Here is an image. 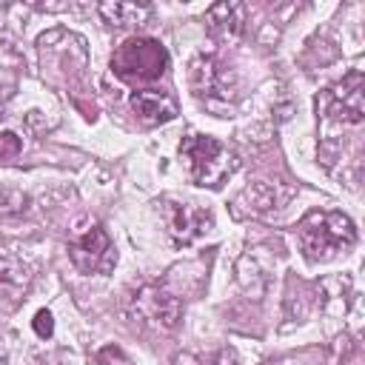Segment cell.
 Instances as JSON below:
<instances>
[{
    "label": "cell",
    "mask_w": 365,
    "mask_h": 365,
    "mask_svg": "<svg viewBox=\"0 0 365 365\" xmlns=\"http://www.w3.org/2000/svg\"><path fill=\"white\" fill-rule=\"evenodd\" d=\"M182 157L188 160V168H191V177L194 182L200 185H220L228 171H231V154L228 148L214 140V137H205V134H188L180 145Z\"/></svg>",
    "instance_id": "4"
},
{
    "label": "cell",
    "mask_w": 365,
    "mask_h": 365,
    "mask_svg": "<svg viewBox=\"0 0 365 365\" xmlns=\"http://www.w3.org/2000/svg\"><path fill=\"white\" fill-rule=\"evenodd\" d=\"M131 108L143 125H163L177 117V103L171 94L157 88H137L131 94Z\"/></svg>",
    "instance_id": "9"
},
{
    "label": "cell",
    "mask_w": 365,
    "mask_h": 365,
    "mask_svg": "<svg viewBox=\"0 0 365 365\" xmlns=\"http://www.w3.org/2000/svg\"><path fill=\"white\" fill-rule=\"evenodd\" d=\"M168 66L165 48L151 37H128L111 54V71L125 83H154Z\"/></svg>",
    "instance_id": "2"
},
{
    "label": "cell",
    "mask_w": 365,
    "mask_h": 365,
    "mask_svg": "<svg viewBox=\"0 0 365 365\" xmlns=\"http://www.w3.org/2000/svg\"><path fill=\"white\" fill-rule=\"evenodd\" d=\"M134 311H137V317H143L145 322H151L154 328H163V331L177 328V319H180L177 299L160 288H143L140 294H134Z\"/></svg>",
    "instance_id": "8"
},
{
    "label": "cell",
    "mask_w": 365,
    "mask_h": 365,
    "mask_svg": "<svg viewBox=\"0 0 365 365\" xmlns=\"http://www.w3.org/2000/svg\"><path fill=\"white\" fill-rule=\"evenodd\" d=\"M299 245L308 259H331L354 245V222L339 211H311L297 228Z\"/></svg>",
    "instance_id": "1"
},
{
    "label": "cell",
    "mask_w": 365,
    "mask_h": 365,
    "mask_svg": "<svg viewBox=\"0 0 365 365\" xmlns=\"http://www.w3.org/2000/svg\"><path fill=\"white\" fill-rule=\"evenodd\" d=\"M245 6L242 3H217L205 11V29L217 40H234L242 31Z\"/></svg>",
    "instance_id": "10"
},
{
    "label": "cell",
    "mask_w": 365,
    "mask_h": 365,
    "mask_svg": "<svg viewBox=\"0 0 365 365\" xmlns=\"http://www.w3.org/2000/svg\"><path fill=\"white\" fill-rule=\"evenodd\" d=\"M191 91L197 100H202L208 108L220 111V117H225V111L231 108L234 97H237V80L234 74L217 60V57H194L191 63Z\"/></svg>",
    "instance_id": "3"
},
{
    "label": "cell",
    "mask_w": 365,
    "mask_h": 365,
    "mask_svg": "<svg viewBox=\"0 0 365 365\" xmlns=\"http://www.w3.org/2000/svg\"><path fill=\"white\" fill-rule=\"evenodd\" d=\"M34 331H37L40 336H51L54 322H51V314H48V311H37V317H34Z\"/></svg>",
    "instance_id": "13"
},
{
    "label": "cell",
    "mask_w": 365,
    "mask_h": 365,
    "mask_svg": "<svg viewBox=\"0 0 365 365\" xmlns=\"http://www.w3.org/2000/svg\"><path fill=\"white\" fill-rule=\"evenodd\" d=\"M97 11L114 29L140 26V23H145L151 17V6L148 3H100Z\"/></svg>",
    "instance_id": "11"
},
{
    "label": "cell",
    "mask_w": 365,
    "mask_h": 365,
    "mask_svg": "<svg viewBox=\"0 0 365 365\" xmlns=\"http://www.w3.org/2000/svg\"><path fill=\"white\" fill-rule=\"evenodd\" d=\"M322 111L328 120L336 123H362L365 117V80L359 71H351L348 77H342L339 83H334L322 100H319Z\"/></svg>",
    "instance_id": "6"
},
{
    "label": "cell",
    "mask_w": 365,
    "mask_h": 365,
    "mask_svg": "<svg viewBox=\"0 0 365 365\" xmlns=\"http://www.w3.org/2000/svg\"><path fill=\"white\" fill-rule=\"evenodd\" d=\"M20 148H23V143H20L17 134L0 131V160H14L20 154Z\"/></svg>",
    "instance_id": "12"
},
{
    "label": "cell",
    "mask_w": 365,
    "mask_h": 365,
    "mask_svg": "<svg viewBox=\"0 0 365 365\" xmlns=\"http://www.w3.org/2000/svg\"><path fill=\"white\" fill-rule=\"evenodd\" d=\"M163 214H165V225L168 234L177 242H194L197 237H202L211 228V214L191 205V202H163Z\"/></svg>",
    "instance_id": "7"
},
{
    "label": "cell",
    "mask_w": 365,
    "mask_h": 365,
    "mask_svg": "<svg viewBox=\"0 0 365 365\" xmlns=\"http://www.w3.org/2000/svg\"><path fill=\"white\" fill-rule=\"evenodd\" d=\"M0 365H6V359H3V356H0Z\"/></svg>",
    "instance_id": "14"
},
{
    "label": "cell",
    "mask_w": 365,
    "mask_h": 365,
    "mask_svg": "<svg viewBox=\"0 0 365 365\" xmlns=\"http://www.w3.org/2000/svg\"><path fill=\"white\" fill-rule=\"evenodd\" d=\"M68 257L77 271L83 274H106L114 268V245L100 222H88L86 228H77L68 242Z\"/></svg>",
    "instance_id": "5"
}]
</instances>
